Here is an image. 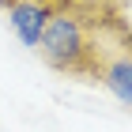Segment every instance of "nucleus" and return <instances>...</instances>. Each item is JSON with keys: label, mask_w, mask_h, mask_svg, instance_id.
Masks as SVG:
<instances>
[{"label": "nucleus", "mask_w": 132, "mask_h": 132, "mask_svg": "<svg viewBox=\"0 0 132 132\" xmlns=\"http://www.w3.org/2000/svg\"><path fill=\"white\" fill-rule=\"evenodd\" d=\"M45 19H49V4H42V0H11L8 4L11 30L19 34V42L30 45V49H38V38H42Z\"/></svg>", "instance_id": "2"}, {"label": "nucleus", "mask_w": 132, "mask_h": 132, "mask_svg": "<svg viewBox=\"0 0 132 132\" xmlns=\"http://www.w3.org/2000/svg\"><path fill=\"white\" fill-rule=\"evenodd\" d=\"M102 19H110V15L76 8V4H64V0H53L49 19H45L42 38H38L42 61L53 72H61V76L91 83V76H94V30H98Z\"/></svg>", "instance_id": "1"}]
</instances>
